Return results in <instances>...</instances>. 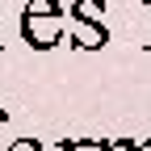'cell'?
I'll return each instance as SVG.
<instances>
[{
    "mask_svg": "<svg viewBox=\"0 0 151 151\" xmlns=\"http://www.w3.org/2000/svg\"><path fill=\"white\" fill-rule=\"evenodd\" d=\"M67 25V13L55 4V0H29L25 13H21V34H25V42L38 46V50H46L59 42V29Z\"/></svg>",
    "mask_w": 151,
    "mask_h": 151,
    "instance_id": "6da1fadb",
    "label": "cell"
},
{
    "mask_svg": "<svg viewBox=\"0 0 151 151\" xmlns=\"http://www.w3.org/2000/svg\"><path fill=\"white\" fill-rule=\"evenodd\" d=\"M101 13H105V0H80V4H76V21H80L76 46H105L109 42V34L101 25Z\"/></svg>",
    "mask_w": 151,
    "mask_h": 151,
    "instance_id": "7a4b0ae2",
    "label": "cell"
},
{
    "mask_svg": "<svg viewBox=\"0 0 151 151\" xmlns=\"http://www.w3.org/2000/svg\"><path fill=\"white\" fill-rule=\"evenodd\" d=\"M109 143H63V151H105Z\"/></svg>",
    "mask_w": 151,
    "mask_h": 151,
    "instance_id": "3957f363",
    "label": "cell"
},
{
    "mask_svg": "<svg viewBox=\"0 0 151 151\" xmlns=\"http://www.w3.org/2000/svg\"><path fill=\"white\" fill-rule=\"evenodd\" d=\"M105 151H134V143H126V139H118V143H109Z\"/></svg>",
    "mask_w": 151,
    "mask_h": 151,
    "instance_id": "277c9868",
    "label": "cell"
},
{
    "mask_svg": "<svg viewBox=\"0 0 151 151\" xmlns=\"http://www.w3.org/2000/svg\"><path fill=\"white\" fill-rule=\"evenodd\" d=\"M134 151H151V139H147V143H139V147H134Z\"/></svg>",
    "mask_w": 151,
    "mask_h": 151,
    "instance_id": "5b68a950",
    "label": "cell"
},
{
    "mask_svg": "<svg viewBox=\"0 0 151 151\" xmlns=\"http://www.w3.org/2000/svg\"><path fill=\"white\" fill-rule=\"evenodd\" d=\"M147 46H151V42H147Z\"/></svg>",
    "mask_w": 151,
    "mask_h": 151,
    "instance_id": "8992f818",
    "label": "cell"
}]
</instances>
